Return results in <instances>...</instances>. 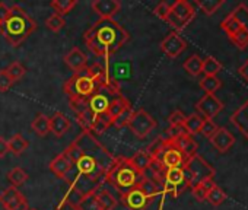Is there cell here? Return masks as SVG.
<instances>
[{"label":"cell","instance_id":"cell-23","mask_svg":"<svg viewBox=\"0 0 248 210\" xmlns=\"http://www.w3.org/2000/svg\"><path fill=\"white\" fill-rule=\"evenodd\" d=\"M31 129L41 137L47 136L50 133V117H47L44 113H38L31 123Z\"/></svg>","mask_w":248,"mask_h":210},{"label":"cell","instance_id":"cell-26","mask_svg":"<svg viewBox=\"0 0 248 210\" xmlns=\"http://www.w3.org/2000/svg\"><path fill=\"white\" fill-rule=\"evenodd\" d=\"M152 156L143 149V150H139V152H136L132 158H130V162L135 165V168L136 169H139L140 172H146L148 171V168H149V165H151V162H152Z\"/></svg>","mask_w":248,"mask_h":210},{"label":"cell","instance_id":"cell-1","mask_svg":"<svg viewBox=\"0 0 248 210\" xmlns=\"http://www.w3.org/2000/svg\"><path fill=\"white\" fill-rule=\"evenodd\" d=\"M130 40V34L114 19H98L85 34L86 47L105 61Z\"/></svg>","mask_w":248,"mask_h":210},{"label":"cell","instance_id":"cell-36","mask_svg":"<svg viewBox=\"0 0 248 210\" xmlns=\"http://www.w3.org/2000/svg\"><path fill=\"white\" fill-rule=\"evenodd\" d=\"M78 207L79 210H101L99 203L96 200V193L83 195L79 201H78Z\"/></svg>","mask_w":248,"mask_h":210},{"label":"cell","instance_id":"cell-39","mask_svg":"<svg viewBox=\"0 0 248 210\" xmlns=\"http://www.w3.org/2000/svg\"><path fill=\"white\" fill-rule=\"evenodd\" d=\"M8 180L14 187H19L28 180V174L22 168H14L8 172Z\"/></svg>","mask_w":248,"mask_h":210},{"label":"cell","instance_id":"cell-31","mask_svg":"<svg viewBox=\"0 0 248 210\" xmlns=\"http://www.w3.org/2000/svg\"><path fill=\"white\" fill-rule=\"evenodd\" d=\"M225 2L223 0H199V2H196V5L202 9V12L207 16H212Z\"/></svg>","mask_w":248,"mask_h":210},{"label":"cell","instance_id":"cell-12","mask_svg":"<svg viewBox=\"0 0 248 210\" xmlns=\"http://www.w3.org/2000/svg\"><path fill=\"white\" fill-rule=\"evenodd\" d=\"M187 48V43L184 38L178 35V32H171L168 34L162 43H161V50L162 53L170 57V59H177L184 50Z\"/></svg>","mask_w":248,"mask_h":210},{"label":"cell","instance_id":"cell-32","mask_svg":"<svg viewBox=\"0 0 248 210\" xmlns=\"http://www.w3.org/2000/svg\"><path fill=\"white\" fill-rule=\"evenodd\" d=\"M78 117H76V120H78V123H79V126L82 127V130H85V132H91L92 130V126H93V121H95V116L88 110V108H85L83 111H80V113H78L76 114Z\"/></svg>","mask_w":248,"mask_h":210},{"label":"cell","instance_id":"cell-15","mask_svg":"<svg viewBox=\"0 0 248 210\" xmlns=\"http://www.w3.org/2000/svg\"><path fill=\"white\" fill-rule=\"evenodd\" d=\"M210 143L213 145V148H215L217 152L226 153V152L233 146L235 137H233V135H232L229 130H226V129H223V127H219L217 132L210 137Z\"/></svg>","mask_w":248,"mask_h":210},{"label":"cell","instance_id":"cell-22","mask_svg":"<svg viewBox=\"0 0 248 210\" xmlns=\"http://www.w3.org/2000/svg\"><path fill=\"white\" fill-rule=\"evenodd\" d=\"M70 121L69 119L62 113H54L53 117H50V132L54 133V136L62 137L70 130Z\"/></svg>","mask_w":248,"mask_h":210},{"label":"cell","instance_id":"cell-41","mask_svg":"<svg viewBox=\"0 0 248 210\" xmlns=\"http://www.w3.org/2000/svg\"><path fill=\"white\" fill-rule=\"evenodd\" d=\"M46 27L53 32H59L60 30H63L66 27V19L63 16H60V15H57V14H53L51 16L47 18Z\"/></svg>","mask_w":248,"mask_h":210},{"label":"cell","instance_id":"cell-19","mask_svg":"<svg viewBox=\"0 0 248 210\" xmlns=\"http://www.w3.org/2000/svg\"><path fill=\"white\" fill-rule=\"evenodd\" d=\"M231 123L238 129L239 133L244 135V137L248 140V99L241 105V107L232 114Z\"/></svg>","mask_w":248,"mask_h":210},{"label":"cell","instance_id":"cell-18","mask_svg":"<svg viewBox=\"0 0 248 210\" xmlns=\"http://www.w3.org/2000/svg\"><path fill=\"white\" fill-rule=\"evenodd\" d=\"M64 63L67 64V67L70 70H73L75 73L86 69V63H88V57L85 53H82L78 47H73L64 57H63Z\"/></svg>","mask_w":248,"mask_h":210},{"label":"cell","instance_id":"cell-49","mask_svg":"<svg viewBox=\"0 0 248 210\" xmlns=\"http://www.w3.org/2000/svg\"><path fill=\"white\" fill-rule=\"evenodd\" d=\"M14 85V82L11 80V77L8 76L6 70H0V92H8L11 89V86Z\"/></svg>","mask_w":248,"mask_h":210},{"label":"cell","instance_id":"cell-6","mask_svg":"<svg viewBox=\"0 0 248 210\" xmlns=\"http://www.w3.org/2000/svg\"><path fill=\"white\" fill-rule=\"evenodd\" d=\"M183 174H184V180L187 182L188 187H193L204 180H212L216 174L215 168L206 162L200 155H194L191 158H188L183 166Z\"/></svg>","mask_w":248,"mask_h":210},{"label":"cell","instance_id":"cell-27","mask_svg":"<svg viewBox=\"0 0 248 210\" xmlns=\"http://www.w3.org/2000/svg\"><path fill=\"white\" fill-rule=\"evenodd\" d=\"M96 200L99 203L101 210H114L117 206V198L108 190L104 188L96 191Z\"/></svg>","mask_w":248,"mask_h":210},{"label":"cell","instance_id":"cell-10","mask_svg":"<svg viewBox=\"0 0 248 210\" xmlns=\"http://www.w3.org/2000/svg\"><path fill=\"white\" fill-rule=\"evenodd\" d=\"M154 159H158L161 161L162 166L165 169H171V168H183L184 164H186V156L175 148L172 146V143L167 139V143H165V148L164 150Z\"/></svg>","mask_w":248,"mask_h":210},{"label":"cell","instance_id":"cell-40","mask_svg":"<svg viewBox=\"0 0 248 210\" xmlns=\"http://www.w3.org/2000/svg\"><path fill=\"white\" fill-rule=\"evenodd\" d=\"M206 200L212 204V206H220L225 200H226V193L220 188V187H213L207 195H206Z\"/></svg>","mask_w":248,"mask_h":210},{"label":"cell","instance_id":"cell-13","mask_svg":"<svg viewBox=\"0 0 248 210\" xmlns=\"http://www.w3.org/2000/svg\"><path fill=\"white\" fill-rule=\"evenodd\" d=\"M91 8L99 19H112L121 11V3L118 0H93Z\"/></svg>","mask_w":248,"mask_h":210},{"label":"cell","instance_id":"cell-16","mask_svg":"<svg viewBox=\"0 0 248 210\" xmlns=\"http://www.w3.org/2000/svg\"><path fill=\"white\" fill-rule=\"evenodd\" d=\"M170 142L172 143V146H175L186 156V159H188V158H191V156H194L197 153V148H199L197 142L193 139V136H190L187 133H184V135H181L177 139L170 140Z\"/></svg>","mask_w":248,"mask_h":210},{"label":"cell","instance_id":"cell-48","mask_svg":"<svg viewBox=\"0 0 248 210\" xmlns=\"http://www.w3.org/2000/svg\"><path fill=\"white\" fill-rule=\"evenodd\" d=\"M184 121H186V116H184V113H183V111H180V110H177V111L171 113V116L168 117V123H170V126H183V124H184Z\"/></svg>","mask_w":248,"mask_h":210},{"label":"cell","instance_id":"cell-51","mask_svg":"<svg viewBox=\"0 0 248 210\" xmlns=\"http://www.w3.org/2000/svg\"><path fill=\"white\" fill-rule=\"evenodd\" d=\"M184 127L183 126H170V129L167 130V139L168 140H174L177 139L178 136L184 135Z\"/></svg>","mask_w":248,"mask_h":210},{"label":"cell","instance_id":"cell-17","mask_svg":"<svg viewBox=\"0 0 248 210\" xmlns=\"http://www.w3.org/2000/svg\"><path fill=\"white\" fill-rule=\"evenodd\" d=\"M130 101L124 96V95H117V96H114L112 99H111V102H109V105H108V110H107V117L114 123L124 111H126L129 107H130Z\"/></svg>","mask_w":248,"mask_h":210},{"label":"cell","instance_id":"cell-42","mask_svg":"<svg viewBox=\"0 0 248 210\" xmlns=\"http://www.w3.org/2000/svg\"><path fill=\"white\" fill-rule=\"evenodd\" d=\"M229 40L235 44L236 48L239 50H245L248 45V31H245L244 28H241L235 35L229 37Z\"/></svg>","mask_w":248,"mask_h":210},{"label":"cell","instance_id":"cell-3","mask_svg":"<svg viewBox=\"0 0 248 210\" xmlns=\"http://www.w3.org/2000/svg\"><path fill=\"white\" fill-rule=\"evenodd\" d=\"M35 30L37 22L19 5H14L11 8L9 16L0 27V32H2L3 38L14 47L21 45Z\"/></svg>","mask_w":248,"mask_h":210},{"label":"cell","instance_id":"cell-50","mask_svg":"<svg viewBox=\"0 0 248 210\" xmlns=\"http://www.w3.org/2000/svg\"><path fill=\"white\" fill-rule=\"evenodd\" d=\"M191 193H193V197H194L197 201H204V200H206L207 191L204 190V187H203L200 182L191 187Z\"/></svg>","mask_w":248,"mask_h":210},{"label":"cell","instance_id":"cell-56","mask_svg":"<svg viewBox=\"0 0 248 210\" xmlns=\"http://www.w3.org/2000/svg\"><path fill=\"white\" fill-rule=\"evenodd\" d=\"M200 184H202V185L204 187V190H206L207 193H209V191H210V190H212L213 187H216V184H215L213 178H212V180H204V181H202Z\"/></svg>","mask_w":248,"mask_h":210},{"label":"cell","instance_id":"cell-45","mask_svg":"<svg viewBox=\"0 0 248 210\" xmlns=\"http://www.w3.org/2000/svg\"><path fill=\"white\" fill-rule=\"evenodd\" d=\"M133 108H132V105H130V107L126 110V111H124L114 123H112V126H115L117 129H121V127H124V126H127V123L130 121V119H132V116H133Z\"/></svg>","mask_w":248,"mask_h":210},{"label":"cell","instance_id":"cell-11","mask_svg":"<svg viewBox=\"0 0 248 210\" xmlns=\"http://www.w3.org/2000/svg\"><path fill=\"white\" fill-rule=\"evenodd\" d=\"M196 110L204 120H212L216 117L222 110H223V102L217 99L215 95L206 93L197 104H196Z\"/></svg>","mask_w":248,"mask_h":210},{"label":"cell","instance_id":"cell-28","mask_svg":"<svg viewBox=\"0 0 248 210\" xmlns=\"http://www.w3.org/2000/svg\"><path fill=\"white\" fill-rule=\"evenodd\" d=\"M184 70L188 73V75H191V76H194V77H197L200 73H202V67H203V59L200 57V56H197V54H194V56H190L186 61H184Z\"/></svg>","mask_w":248,"mask_h":210},{"label":"cell","instance_id":"cell-52","mask_svg":"<svg viewBox=\"0 0 248 210\" xmlns=\"http://www.w3.org/2000/svg\"><path fill=\"white\" fill-rule=\"evenodd\" d=\"M54 210H79V207H78L76 203H73V201H70V200H67V198L64 197V200H63Z\"/></svg>","mask_w":248,"mask_h":210},{"label":"cell","instance_id":"cell-9","mask_svg":"<svg viewBox=\"0 0 248 210\" xmlns=\"http://www.w3.org/2000/svg\"><path fill=\"white\" fill-rule=\"evenodd\" d=\"M120 200L127 207V210H146L154 201V197L148 195L140 185H138L127 193L120 194Z\"/></svg>","mask_w":248,"mask_h":210},{"label":"cell","instance_id":"cell-57","mask_svg":"<svg viewBox=\"0 0 248 210\" xmlns=\"http://www.w3.org/2000/svg\"><path fill=\"white\" fill-rule=\"evenodd\" d=\"M14 210H30V206H28V200L25 198V200H22Z\"/></svg>","mask_w":248,"mask_h":210},{"label":"cell","instance_id":"cell-34","mask_svg":"<svg viewBox=\"0 0 248 210\" xmlns=\"http://www.w3.org/2000/svg\"><path fill=\"white\" fill-rule=\"evenodd\" d=\"M222 86V82L216 77V76H204L200 80V88L210 95H215V92Z\"/></svg>","mask_w":248,"mask_h":210},{"label":"cell","instance_id":"cell-5","mask_svg":"<svg viewBox=\"0 0 248 210\" xmlns=\"http://www.w3.org/2000/svg\"><path fill=\"white\" fill-rule=\"evenodd\" d=\"M73 142L80 148V150L85 155L93 158L105 172H108L114 166V164L117 162L118 156H114L107 148H104L91 132L82 130V133Z\"/></svg>","mask_w":248,"mask_h":210},{"label":"cell","instance_id":"cell-29","mask_svg":"<svg viewBox=\"0 0 248 210\" xmlns=\"http://www.w3.org/2000/svg\"><path fill=\"white\" fill-rule=\"evenodd\" d=\"M78 5V0H53L50 3V6L53 8L54 14L64 16L69 12H72V9Z\"/></svg>","mask_w":248,"mask_h":210},{"label":"cell","instance_id":"cell-53","mask_svg":"<svg viewBox=\"0 0 248 210\" xmlns=\"http://www.w3.org/2000/svg\"><path fill=\"white\" fill-rule=\"evenodd\" d=\"M9 12H11V8L6 3L0 2V24H3L6 21V18L9 16Z\"/></svg>","mask_w":248,"mask_h":210},{"label":"cell","instance_id":"cell-46","mask_svg":"<svg viewBox=\"0 0 248 210\" xmlns=\"http://www.w3.org/2000/svg\"><path fill=\"white\" fill-rule=\"evenodd\" d=\"M217 129H219V127L213 123V120H204V121H203V126H202L200 133H202L204 137L210 139V137L217 132Z\"/></svg>","mask_w":248,"mask_h":210},{"label":"cell","instance_id":"cell-55","mask_svg":"<svg viewBox=\"0 0 248 210\" xmlns=\"http://www.w3.org/2000/svg\"><path fill=\"white\" fill-rule=\"evenodd\" d=\"M238 73H239V76L244 79V80H247L248 82V60L238 69Z\"/></svg>","mask_w":248,"mask_h":210},{"label":"cell","instance_id":"cell-38","mask_svg":"<svg viewBox=\"0 0 248 210\" xmlns=\"http://www.w3.org/2000/svg\"><path fill=\"white\" fill-rule=\"evenodd\" d=\"M220 28L226 32L228 37H232V35H235V34L241 30V25H239V22H238L232 15H228V16L220 22Z\"/></svg>","mask_w":248,"mask_h":210},{"label":"cell","instance_id":"cell-47","mask_svg":"<svg viewBox=\"0 0 248 210\" xmlns=\"http://www.w3.org/2000/svg\"><path fill=\"white\" fill-rule=\"evenodd\" d=\"M170 12H171V5H168L167 2H161V3L154 9V14H155L159 19H162V21L167 19V16H168Z\"/></svg>","mask_w":248,"mask_h":210},{"label":"cell","instance_id":"cell-8","mask_svg":"<svg viewBox=\"0 0 248 210\" xmlns=\"http://www.w3.org/2000/svg\"><path fill=\"white\" fill-rule=\"evenodd\" d=\"M127 127L130 129V132L139 137V139H145L155 127H156V120L143 108L138 110L133 113L130 121L127 123Z\"/></svg>","mask_w":248,"mask_h":210},{"label":"cell","instance_id":"cell-33","mask_svg":"<svg viewBox=\"0 0 248 210\" xmlns=\"http://www.w3.org/2000/svg\"><path fill=\"white\" fill-rule=\"evenodd\" d=\"M112 126V121L107 117V114H102V116H98L93 121V126H92V130L91 133L93 136H98V135H102L104 132H107L109 127Z\"/></svg>","mask_w":248,"mask_h":210},{"label":"cell","instance_id":"cell-54","mask_svg":"<svg viewBox=\"0 0 248 210\" xmlns=\"http://www.w3.org/2000/svg\"><path fill=\"white\" fill-rule=\"evenodd\" d=\"M9 152V146H8V140L0 137V158H5Z\"/></svg>","mask_w":248,"mask_h":210},{"label":"cell","instance_id":"cell-7","mask_svg":"<svg viewBox=\"0 0 248 210\" xmlns=\"http://www.w3.org/2000/svg\"><path fill=\"white\" fill-rule=\"evenodd\" d=\"M196 16V11L191 3L186 0H177L171 5V12L168 14L165 22L177 31H183Z\"/></svg>","mask_w":248,"mask_h":210},{"label":"cell","instance_id":"cell-44","mask_svg":"<svg viewBox=\"0 0 248 210\" xmlns=\"http://www.w3.org/2000/svg\"><path fill=\"white\" fill-rule=\"evenodd\" d=\"M165 143H167V139H164V137H158V139H156L152 145H149L145 150H146L152 158H156V156L164 150Z\"/></svg>","mask_w":248,"mask_h":210},{"label":"cell","instance_id":"cell-59","mask_svg":"<svg viewBox=\"0 0 248 210\" xmlns=\"http://www.w3.org/2000/svg\"><path fill=\"white\" fill-rule=\"evenodd\" d=\"M0 27H2V24H0Z\"/></svg>","mask_w":248,"mask_h":210},{"label":"cell","instance_id":"cell-35","mask_svg":"<svg viewBox=\"0 0 248 210\" xmlns=\"http://www.w3.org/2000/svg\"><path fill=\"white\" fill-rule=\"evenodd\" d=\"M231 15L239 22L241 28L248 31V6L245 3H239Z\"/></svg>","mask_w":248,"mask_h":210},{"label":"cell","instance_id":"cell-30","mask_svg":"<svg viewBox=\"0 0 248 210\" xmlns=\"http://www.w3.org/2000/svg\"><path fill=\"white\" fill-rule=\"evenodd\" d=\"M222 70V63H219L215 57H206L203 60L202 73L204 76H216Z\"/></svg>","mask_w":248,"mask_h":210},{"label":"cell","instance_id":"cell-4","mask_svg":"<svg viewBox=\"0 0 248 210\" xmlns=\"http://www.w3.org/2000/svg\"><path fill=\"white\" fill-rule=\"evenodd\" d=\"M145 178V174L135 168L130 158L118 156L114 166L107 172L105 182L111 184L120 194L138 187Z\"/></svg>","mask_w":248,"mask_h":210},{"label":"cell","instance_id":"cell-25","mask_svg":"<svg viewBox=\"0 0 248 210\" xmlns=\"http://www.w3.org/2000/svg\"><path fill=\"white\" fill-rule=\"evenodd\" d=\"M8 146H9V152L14 153L15 156H21L28 148H30V142L22 136V135H15L11 137V140H8Z\"/></svg>","mask_w":248,"mask_h":210},{"label":"cell","instance_id":"cell-2","mask_svg":"<svg viewBox=\"0 0 248 210\" xmlns=\"http://www.w3.org/2000/svg\"><path fill=\"white\" fill-rule=\"evenodd\" d=\"M66 95L69 96V104L70 108L78 114L80 111H83L86 107V102L89 101V98L96 93L99 89L98 83L95 82V79L91 76L88 66L86 69L75 73L63 86Z\"/></svg>","mask_w":248,"mask_h":210},{"label":"cell","instance_id":"cell-24","mask_svg":"<svg viewBox=\"0 0 248 210\" xmlns=\"http://www.w3.org/2000/svg\"><path fill=\"white\" fill-rule=\"evenodd\" d=\"M203 121L204 119L200 116V114H191L188 117H186V121L183 124L184 127V132L190 136H196L200 133L202 130V126H203Z\"/></svg>","mask_w":248,"mask_h":210},{"label":"cell","instance_id":"cell-58","mask_svg":"<svg viewBox=\"0 0 248 210\" xmlns=\"http://www.w3.org/2000/svg\"><path fill=\"white\" fill-rule=\"evenodd\" d=\"M30 210H37V209H30Z\"/></svg>","mask_w":248,"mask_h":210},{"label":"cell","instance_id":"cell-37","mask_svg":"<svg viewBox=\"0 0 248 210\" xmlns=\"http://www.w3.org/2000/svg\"><path fill=\"white\" fill-rule=\"evenodd\" d=\"M5 70H6L8 76L11 77V80H12L14 83H15V82H18V80H21V79L25 76V73H27L25 67H24L19 61H14V63H11Z\"/></svg>","mask_w":248,"mask_h":210},{"label":"cell","instance_id":"cell-21","mask_svg":"<svg viewBox=\"0 0 248 210\" xmlns=\"http://www.w3.org/2000/svg\"><path fill=\"white\" fill-rule=\"evenodd\" d=\"M72 166H73V164L69 161V158L66 156V153L64 152H62L60 155H57L50 164H48V169L57 177V178H64L66 177V174L72 169Z\"/></svg>","mask_w":248,"mask_h":210},{"label":"cell","instance_id":"cell-14","mask_svg":"<svg viewBox=\"0 0 248 210\" xmlns=\"http://www.w3.org/2000/svg\"><path fill=\"white\" fill-rule=\"evenodd\" d=\"M109 102H111V99L108 98V93L104 90H98L96 93H93L89 98V101L86 102V107L95 117H98V116H102L107 113Z\"/></svg>","mask_w":248,"mask_h":210},{"label":"cell","instance_id":"cell-43","mask_svg":"<svg viewBox=\"0 0 248 210\" xmlns=\"http://www.w3.org/2000/svg\"><path fill=\"white\" fill-rule=\"evenodd\" d=\"M64 153H66V156L69 158V161L75 165L79 159H80V156L83 155V152L80 150V148L75 143V142H72L66 149H64Z\"/></svg>","mask_w":248,"mask_h":210},{"label":"cell","instance_id":"cell-20","mask_svg":"<svg viewBox=\"0 0 248 210\" xmlns=\"http://www.w3.org/2000/svg\"><path fill=\"white\" fill-rule=\"evenodd\" d=\"M22 200H25L24 194L18 190V187H9L0 194V204L6 210H14Z\"/></svg>","mask_w":248,"mask_h":210}]
</instances>
